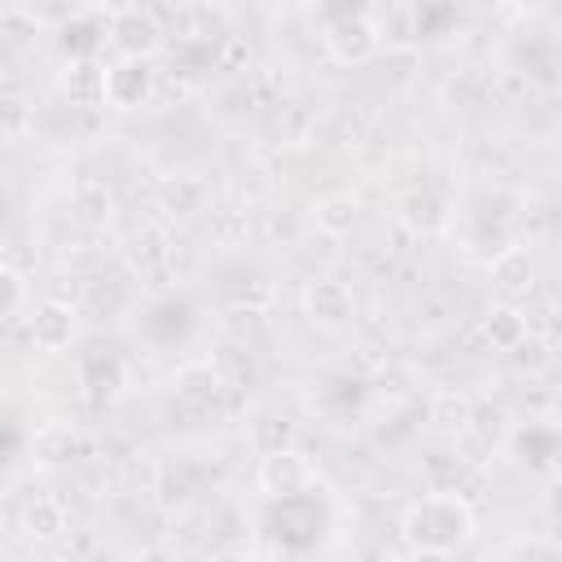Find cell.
Instances as JSON below:
<instances>
[{
    "mask_svg": "<svg viewBox=\"0 0 562 562\" xmlns=\"http://www.w3.org/2000/svg\"><path fill=\"white\" fill-rule=\"evenodd\" d=\"M18 531L31 540V544H57L66 531H70V509L61 496L53 492H35L26 496L22 514H18Z\"/></svg>",
    "mask_w": 562,
    "mask_h": 562,
    "instance_id": "obj_10",
    "label": "cell"
},
{
    "mask_svg": "<svg viewBox=\"0 0 562 562\" xmlns=\"http://www.w3.org/2000/svg\"><path fill=\"white\" fill-rule=\"evenodd\" d=\"M395 215H400V224H404L408 233H417V237H439V233L452 224V206H448V198H443L439 189H430V184L400 193Z\"/></svg>",
    "mask_w": 562,
    "mask_h": 562,
    "instance_id": "obj_9",
    "label": "cell"
},
{
    "mask_svg": "<svg viewBox=\"0 0 562 562\" xmlns=\"http://www.w3.org/2000/svg\"><path fill=\"white\" fill-rule=\"evenodd\" d=\"M422 474H426V487L430 492H465L474 483V457H461V452H430L422 461Z\"/></svg>",
    "mask_w": 562,
    "mask_h": 562,
    "instance_id": "obj_20",
    "label": "cell"
},
{
    "mask_svg": "<svg viewBox=\"0 0 562 562\" xmlns=\"http://www.w3.org/2000/svg\"><path fill=\"white\" fill-rule=\"evenodd\" d=\"M483 334L496 351H518L527 338H531V321H527V307L509 303V299H496L487 312H483Z\"/></svg>",
    "mask_w": 562,
    "mask_h": 562,
    "instance_id": "obj_15",
    "label": "cell"
},
{
    "mask_svg": "<svg viewBox=\"0 0 562 562\" xmlns=\"http://www.w3.org/2000/svg\"><path fill=\"white\" fill-rule=\"evenodd\" d=\"M79 457H88V448H83V435H79L75 426L48 422V426H40V430L31 435V461H35L40 470H66V465H75Z\"/></svg>",
    "mask_w": 562,
    "mask_h": 562,
    "instance_id": "obj_14",
    "label": "cell"
},
{
    "mask_svg": "<svg viewBox=\"0 0 562 562\" xmlns=\"http://www.w3.org/2000/svg\"><path fill=\"white\" fill-rule=\"evenodd\" d=\"M193 4H206V9H220L224 0H193Z\"/></svg>",
    "mask_w": 562,
    "mask_h": 562,
    "instance_id": "obj_30",
    "label": "cell"
},
{
    "mask_svg": "<svg viewBox=\"0 0 562 562\" xmlns=\"http://www.w3.org/2000/svg\"><path fill=\"white\" fill-rule=\"evenodd\" d=\"M162 22L149 13V9H127L119 18H110V44L123 53V57H154L162 48Z\"/></svg>",
    "mask_w": 562,
    "mask_h": 562,
    "instance_id": "obj_11",
    "label": "cell"
},
{
    "mask_svg": "<svg viewBox=\"0 0 562 562\" xmlns=\"http://www.w3.org/2000/svg\"><path fill=\"white\" fill-rule=\"evenodd\" d=\"M154 92H158L154 57H119L105 66V110L132 114V110L149 105Z\"/></svg>",
    "mask_w": 562,
    "mask_h": 562,
    "instance_id": "obj_5",
    "label": "cell"
},
{
    "mask_svg": "<svg viewBox=\"0 0 562 562\" xmlns=\"http://www.w3.org/2000/svg\"><path fill=\"white\" fill-rule=\"evenodd\" d=\"M255 487H259L268 501H285V496L316 492V465H312L294 443H290V448H272V452H259Z\"/></svg>",
    "mask_w": 562,
    "mask_h": 562,
    "instance_id": "obj_3",
    "label": "cell"
},
{
    "mask_svg": "<svg viewBox=\"0 0 562 562\" xmlns=\"http://www.w3.org/2000/svg\"><path fill=\"white\" fill-rule=\"evenodd\" d=\"M75 373H79V391L92 404H110L127 386V356L114 342H88L75 360Z\"/></svg>",
    "mask_w": 562,
    "mask_h": 562,
    "instance_id": "obj_4",
    "label": "cell"
},
{
    "mask_svg": "<svg viewBox=\"0 0 562 562\" xmlns=\"http://www.w3.org/2000/svg\"><path fill=\"white\" fill-rule=\"evenodd\" d=\"M127 307H132V290H127L119 277L88 281V290H83V299H79V312H83L92 325H110V321H119Z\"/></svg>",
    "mask_w": 562,
    "mask_h": 562,
    "instance_id": "obj_18",
    "label": "cell"
},
{
    "mask_svg": "<svg viewBox=\"0 0 562 562\" xmlns=\"http://www.w3.org/2000/svg\"><path fill=\"white\" fill-rule=\"evenodd\" d=\"M171 386H176V400H180L189 413H211V408H220V400L228 395L233 382H228V373H224L220 364H211V360H189V364L176 369Z\"/></svg>",
    "mask_w": 562,
    "mask_h": 562,
    "instance_id": "obj_8",
    "label": "cell"
},
{
    "mask_svg": "<svg viewBox=\"0 0 562 562\" xmlns=\"http://www.w3.org/2000/svg\"><path fill=\"white\" fill-rule=\"evenodd\" d=\"M360 220V202L351 193H321L312 206H307V224L321 233V237H347Z\"/></svg>",
    "mask_w": 562,
    "mask_h": 562,
    "instance_id": "obj_17",
    "label": "cell"
},
{
    "mask_svg": "<svg viewBox=\"0 0 562 562\" xmlns=\"http://www.w3.org/2000/svg\"><path fill=\"white\" fill-rule=\"evenodd\" d=\"M206 237L220 250H241L250 241V215L246 211H233V206L206 211Z\"/></svg>",
    "mask_w": 562,
    "mask_h": 562,
    "instance_id": "obj_24",
    "label": "cell"
},
{
    "mask_svg": "<svg viewBox=\"0 0 562 562\" xmlns=\"http://www.w3.org/2000/svg\"><path fill=\"white\" fill-rule=\"evenodd\" d=\"M382 26L373 22V13L364 4H351L342 13H329L321 26V48L329 53V61L338 66H364L382 53Z\"/></svg>",
    "mask_w": 562,
    "mask_h": 562,
    "instance_id": "obj_2",
    "label": "cell"
},
{
    "mask_svg": "<svg viewBox=\"0 0 562 562\" xmlns=\"http://www.w3.org/2000/svg\"><path fill=\"white\" fill-rule=\"evenodd\" d=\"M110 35H101V22L92 13H75L61 22V53L66 57H101V44Z\"/></svg>",
    "mask_w": 562,
    "mask_h": 562,
    "instance_id": "obj_23",
    "label": "cell"
},
{
    "mask_svg": "<svg viewBox=\"0 0 562 562\" xmlns=\"http://www.w3.org/2000/svg\"><path fill=\"white\" fill-rule=\"evenodd\" d=\"M386 4H408V0H386Z\"/></svg>",
    "mask_w": 562,
    "mask_h": 562,
    "instance_id": "obj_31",
    "label": "cell"
},
{
    "mask_svg": "<svg viewBox=\"0 0 562 562\" xmlns=\"http://www.w3.org/2000/svg\"><path fill=\"white\" fill-rule=\"evenodd\" d=\"M426 417H430V426L435 430H443V435H465V426H470V417H474V400L465 395V391H435L430 395V408H426Z\"/></svg>",
    "mask_w": 562,
    "mask_h": 562,
    "instance_id": "obj_21",
    "label": "cell"
},
{
    "mask_svg": "<svg viewBox=\"0 0 562 562\" xmlns=\"http://www.w3.org/2000/svg\"><path fill=\"white\" fill-rule=\"evenodd\" d=\"M263 237L277 241V246H290V250H294V246L303 241V220H299V215H285V220H281V215L272 211V215L263 220Z\"/></svg>",
    "mask_w": 562,
    "mask_h": 562,
    "instance_id": "obj_27",
    "label": "cell"
},
{
    "mask_svg": "<svg viewBox=\"0 0 562 562\" xmlns=\"http://www.w3.org/2000/svg\"><path fill=\"white\" fill-rule=\"evenodd\" d=\"M303 316L316 325V329H342L351 325L356 316V299L347 290V281L321 272V277H307L303 281Z\"/></svg>",
    "mask_w": 562,
    "mask_h": 562,
    "instance_id": "obj_6",
    "label": "cell"
},
{
    "mask_svg": "<svg viewBox=\"0 0 562 562\" xmlns=\"http://www.w3.org/2000/svg\"><path fill=\"white\" fill-rule=\"evenodd\" d=\"M549 518L558 522V531H562V479L549 487Z\"/></svg>",
    "mask_w": 562,
    "mask_h": 562,
    "instance_id": "obj_28",
    "label": "cell"
},
{
    "mask_svg": "<svg viewBox=\"0 0 562 562\" xmlns=\"http://www.w3.org/2000/svg\"><path fill=\"white\" fill-rule=\"evenodd\" d=\"M101 13H110V18H119V13H127V9H136V0H92Z\"/></svg>",
    "mask_w": 562,
    "mask_h": 562,
    "instance_id": "obj_29",
    "label": "cell"
},
{
    "mask_svg": "<svg viewBox=\"0 0 562 562\" xmlns=\"http://www.w3.org/2000/svg\"><path fill=\"white\" fill-rule=\"evenodd\" d=\"M0 119H4V140L13 145V140H22L31 127H35V105L9 83V92H4V105H0Z\"/></svg>",
    "mask_w": 562,
    "mask_h": 562,
    "instance_id": "obj_26",
    "label": "cell"
},
{
    "mask_svg": "<svg viewBox=\"0 0 562 562\" xmlns=\"http://www.w3.org/2000/svg\"><path fill=\"white\" fill-rule=\"evenodd\" d=\"M474 536V509L461 492H430L417 496L400 518V540L408 553L422 558H452Z\"/></svg>",
    "mask_w": 562,
    "mask_h": 562,
    "instance_id": "obj_1",
    "label": "cell"
},
{
    "mask_svg": "<svg viewBox=\"0 0 562 562\" xmlns=\"http://www.w3.org/2000/svg\"><path fill=\"white\" fill-rule=\"evenodd\" d=\"M246 439L255 443V452H272V448H290L294 443V422L281 413H259L246 426Z\"/></svg>",
    "mask_w": 562,
    "mask_h": 562,
    "instance_id": "obj_25",
    "label": "cell"
},
{
    "mask_svg": "<svg viewBox=\"0 0 562 562\" xmlns=\"http://www.w3.org/2000/svg\"><path fill=\"white\" fill-rule=\"evenodd\" d=\"M110 220H114V198H110V189H105L101 180H79V184L70 189V224L97 233V228H105Z\"/></svg>",
    "mask_w": 562,
    "mask_h": 562,
    "instance_id": "obj_19",
    "label": "cell"
},
{
    "mask_svg": "<svg viewBox=\"0 0 562 562\" xmlns=\"http://www.w3.org/2000/svg\"><path fill=\"white\" fill-rule=\"evenodd\" d=\"M154 198H158V211H162L167 220H193V215L211 211V206H206V202H211L206 180H202V176H189V171L162 176L158 189H154Z\"/></svg>",
    "mask_w": 562,
    "mask_h": 562,
    "instance_id": "obj_13",
    "label": "cell"
},
{
    "mask_svg": "<svg viewBox=\"0 0 562 562\" xmlns=\"http://www.w3.org/2000/svg\"><path fill=\"white\" fill-rule=\"evenodd\" d=\"M79 321H83L79 303L40 299V303L31 307V316H26V334H31V342H35L40 351H66V347L75 342V334H79Z\"/></svg>",
    "mask_w": 562,
    "mask_h": 562,
    "instance_id": "obj_7",
    "label": "cell"
},
{
    "mask_svg": "<svg viewBox=\"0 0 562 562\" xmlns=\"http://www.w3.org/2000/svg\"><path fill=\"white\" fill-rule=\"evenodd\" d=\"M57 88L70 101V110L105 105V61L101 57H66V66L57 75Z\"/></svg>",
    "mask_w": 562,
    "mask_h": 562,
    "instance_id": "obj_12",
    "label": "cell"
},
{
    "mask_svg": "<svg viewBox=\"0 0 562 562\" xmlns=\"http://www.w3.org/2000/svg\"><path fill=\"white\" fill-rule=\"evenodd\" d=\"M40 31H44V22H40V13L26 9V4H9V9L0 13V35H4L9 57L31 53V48L40 44Z\"/></svg>",
    "mask_w": 562,
    "mask_h": 562,
    "instance_id": "obj_22",
    "label": "cell"
},
{
    "mask_svg": "<svg viewBox=\"0 0 562 562\" xmlns=\"http://www.w3.org/2000/svg\"><path fill=\"white\" fill-rule=\"evenodd\" d=\"M487 272H492V285H496V299H509L518 303L527 290H531V255L522 246H505L487 259Z\"/></svg>",
    "mask_w": 562,
    "mask_h": 562,
    "instance_id": "obj_16",
    "label": "cell"
}]
</instances>
